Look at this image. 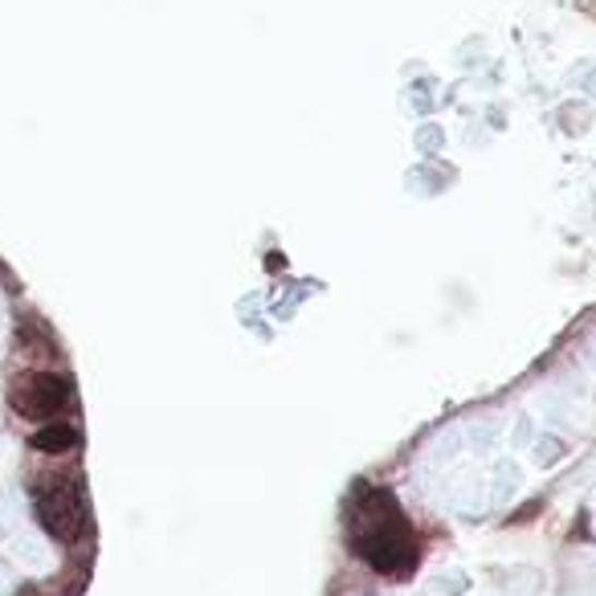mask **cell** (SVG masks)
Instances as JSON below:
<instances>
[{
    "label": "cell",
    "instance_id": "6da1fadb",
    "mask_svg": "<svg viewBox=\"0 0 596 596\" xmlns=\"http://www.w3.org/2000/svg\"><path fill=\"white\" fill-rule=\"evenodd\" d=\"M351 548L380 576H408L417 568V532L389 490H363L351 518Z\"/></svg>",
    "mask_w": 596,
    "mask_h": 596
},
{
    "label": "cell",
    "instance_id": "7a4b0ae2",
    "mask_svg": "<svg viewBox=\"0 0 596 596\" xmlns=\"http://www.w3.org/2000/svg\"><path fill=\"white\" fill-rule=\"evenodd\" d=\"M33 506L58 544H74L86 532V494L70 478H46L41 487H33Z\"/></svg>",
    "mask_w": 596,
    "mask_h": 596
},
{
    "label": "cell",
    "instance_id": "3957f363",
    "mask_svg": "<svg viewBox=\"0 0 596 596\" xmlns=\"http://www.w3.org/2000/svg\"><path fill=\"white\" fill-rule=\"evenodd\" d=\"M13 408L21 417H29V421H53V417H62L74 393H70V384L62 377H53V372H29V377H21L13 384Z\"/></svg>",
    "mask_w": 596,
    "mask_h": 596
},
{
    "label": "cell",
    "instance_id": "277c9868",
    "mask_svg": "<svg viewBox=\"0 0 596 596\" xmlns=\"http://www.w3.org/2000/svg\"><path fill=\"white\" fill-rule=\"evenodd\" d=\"M29 445L37 450V454H70V450H79V429L74 425H41L37 433L29 438Z\"/></svg>",
    "mask_w": 596,
    "mask_h": 596
}]
</instances>
